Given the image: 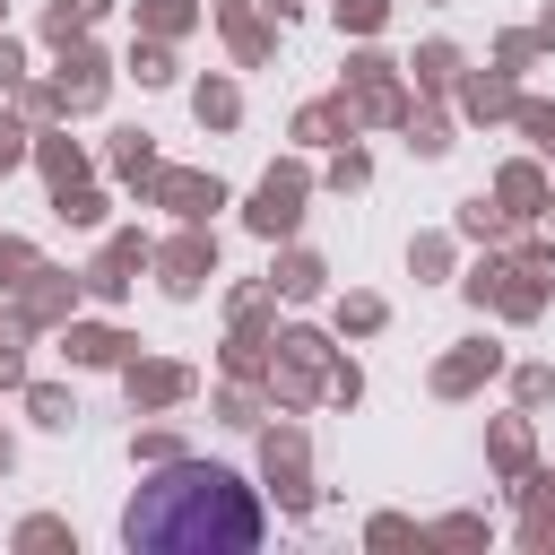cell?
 <instances>
[{"label": "cell", "mask_w": 555, "mask_h": 555, "mask_svg": "<svg viewBox=\"0 0 555 555\" xmlns=\"http://www.w3.org/2000/svg\"><path fill=\"white\" fill-rule=\"evenodd\" d=\"M121 538L156 546V555H234V546L260 538V503L225 468H165L156 486L130 494Z\"/></svg>", "instance_id": "1"}]
</instances>
